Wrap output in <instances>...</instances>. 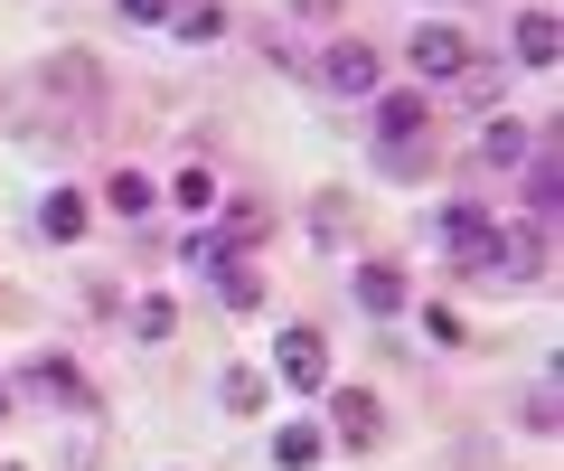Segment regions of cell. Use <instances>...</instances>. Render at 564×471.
Instances as JSON below:
<instances>
[{"label":"cell","instance_id":"ac0fdd59","mask_svg":"<svg viewBox=\"0 0 564 471\" xmlns=\"http://www.w3.org/2000/svg\"><path fill=\"white\" fill-rule=\"evenodd\" d=\"M122 20H170V0H122Z\"/></svg>","mask_w":564,"mask_h":471},{"label":"cell","instance_id":"30bf717a","mask_svg":"<svg viewBox=\"0 0 564 471\" xmlns=\"http://www.w3.org/2000/svg\"><path fill=\"white\" fill-rule=\"evenodd\" d=\"M273 462L282 471H311V462H321V433H311V425H282L273 433Z\"/></svg>","mask_w":564,"mask_h":471},{"label":"cell","instance_id":"7a4b0ae2","mask_svg":"<svg viewBox=\"0 0 564 471\" xmlns=\"http://www.w3.org/2000/svg\"><path fill=\"white\" fill-rule=\"evenodd\" d=\"M433 236H443V255H452V265H470V274H480L489 246H499V226H489L480 207H443V226H433Z\"/></svg>","mask_w":564,"mask_h":471},{"label":"cell","instance_id":"9a60e30c","mask_svg":"<svg viewBox=\"0 0 564 471\" xmlns=\"http://www.w3.org/2000/svg\"><path fill=\"white\" fill-rule=\"evenodd\" d=\"M170 199H180V207H207V199H217V170H180V180H170Z\"/></svg>","mask_w":564,"mask_h":471},{"label":"cell","instance_id":"6da1fadb","mask_svg":"<svg viewBox=\"0 0 564 471\" xmlns=\"http://www.w3.org/2000/svg\"><path fill=\"white\" fill-rule=\"evenodd\" d=\"M273 368H282V387H292V396H311V387L329 377V340H321V330H282Z\"/></svg>","mask_w":564,"mask_h":471},{"label":"cell","instance_id":"ba28073f","mask_svg":"<svg viewBox=\"0 0 564 471\" xmlns=\"http://www.w3.org/2000/svg\"><path fill=\"white\" fill-rule=\"evenodd\" d=\"M170 29H180V39H217V29H226V10H217V0H170Z\"/></svg>","mask_w":564,"mask_h":471},{"label":"cell","instance_id":"5bb4252c","mask_svg":"<svg viewBox=\"0 0 564 471\" xmlns=\"http://www.w3.org/2000/svg\"><path fill=\"white\" fill-rule=\"evenodd\" d=\"M518 151H527V124H489L480 132V161H518Z\"/></svg>","mask_w":564,"mask_h":471},{"label":"cell","instance_id":"8fae6325","mask_svg":"<svg viewBox=\"0 0 564 471\" xmlns=\"http://www.w3.org/2000/svg\"><path fill=\"white\" fill-rule=\"evenodd\" d=\"M29 387H39V396H57V406H76V396H85V377L66 368V358H39V368H29Z\"/></svg>","mask_w":564,"mask_h":471},{"label":"cell","instance_id":"3957f363","mask_svg":"<svg viewBox=\"0 0 564 471\" xmlns=\"http://www.w3.org/2000/svg\"><path fill=\"white\" fill-rule=\"evenodd\" d=\"M423 124H433V95H377V142L395 151V161L423 142Z\"/></svg>","mask_w":564,"mask_h":471},{"label":"cell","instance_id":"7c38bea8","mask_svg":"<svg viewBox=\"0 0 564 471\" xmlns=\"http://www.w3.org/2000/svg\"><path fill=\"white\" fill-rule=\"evenodd\" d=\"M329 425H339L348 443H367V433H377V406H367V396H329Z\"/></svg>","mask_w":564,"mask_h":471},{"label":"cell","instance_id":"52a82bcc","mask_svg":"<svg viewBox=\"0 0 564 471\" xmlns=\"http://www.w3.org/2000/svg\"><path fill=\"white\" fill-rule=\"evenodd\" d=\"M358 302L367 311H404V274L395 265H358Z\"/></svg>","mask_w":564,"mask_h":471},{"label":"cell","instance_id":"5b68a950","mask_svg":"<svg viewBox=\"0 0 564 471\" xmlns=\"http://www.w3.org/2000/svg\"><path fill=\"white\" fill-rule=\"evenodd\" d=\"M321 76H329V95H377V47L367 39H339L321 57Z\"/></svg>","mask_w":564,"mask_h":471},{"label":"cell","instance_id":"e0dca14e","mask_svg":"<svg viewBox=\"0 0 564 471\" xmlns=\"http://www.w3.org/2000/svg\"><path fill=\"white\" fill-rule=\"evenodd\" d=\"M555 189H564V180H555V161H536V180H527V199H536V217H555Z\"/></svg>","mask_w":564,"mask_h":471},{"label":"cell","instance_id":"2e32d148","mask_svg":"<svg viewBox=\"0 0 564 471\" xmlns=\"http://www.w3.org/2000/svg\"><path fill=\"white\" fill-rule=\"evenodd\" d=\"M226 406L254 415V406H263V377H254V368H236V377H226Z\"/></svg>","mask_w":564,"mask_h":471},{"label":"cell","instance_id":"9c48e42d","mask_svg":"<svg viewBox=\"0 0 564 471\" xmlns=\"http://www.w3.org/2000/svg\"><path fill=\"white\" fill-rule=\"evenodd\" d=\"M151 199H161V189L141 180V170H113V180H104V207H122V217H141Z\"/></svg>","mask_w":564,"mask_h":471},{"label":"cell","instance_id":"4fadbf2b","mask_svg":"<svg viewBox=\"0 0 564 471\" xmlns=\"http://www.w3.org/2000/svg\"><path fill=\"white\" fill-rule=\"evenodd\" d=\"M39 226H47V236H76V226H85V199H76V189H57V199L39 207Z\"/></svg>","mask_w":564,"mask_h":471},{"label":"cell","instance_id":"8992f818","mask_svg":"<svg viewBox=\"0 0 564 471\" xmlns=\"http://www.w3.org/2000/svg\"><path fill=\"white\" fill-rule=\"evenodd\" d=\"M518 57H527V66H555V57H564V29H555V10L518 20Z\"/></svg>","mask_w":564,"mask_h":471},{"label":"cell","instance_id":"277c9868","mask_svg":"<svg viewBox=\"0 0 564 471\" xmlns=\"http://www.w3.org/2000/svg\"><path fill=\"white\" fill-rule=\"evenodd\" d=\"M414 66H423V76H462V66H470V39H462L452 20H423V29H414Z\"/></svg>","mask_w":564,"mask_h":471}]
</instances>
